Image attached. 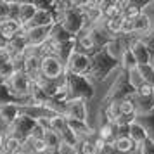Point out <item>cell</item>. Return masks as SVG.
<instances>
[{"label":"cell","instance_id":"cell-19","mask_svg":"<svg viewBox=\"0 0 154 154\" xmlns=\"http://www.w3.org/2000/svg\"><path fill=\"white\" fill-rule=\"evenodd\" d=\"M43 142H45V146L49 149V152H57L61 146H63V139H61V135L54 130H47L45 132V137H43Z\"/></svg>","mask_w":154,"mask_h":154},{"label":"cell","instance_id":"cell-12","mask_svg":"<svg viewBox=\"0 0 154 154\" xmlns=\"http://www.w3.org/2000/svg\"><path fill=\"white\" fill-rule=\"evenodd\" d=\"M23 33H24V26L19 21H16V19H5L0 24V35L4 36L7 42H11L12 38L23 35Z\"/></svg>","mask_w":154,"mask_h":154},{"label":"cell","instance_id":"cell-27","mask_svg":"<svg viewBox=\"0 0 154 154\" xmlns=\"http://www.w3.org/2000/svg\"><path fill=\"white\" fill-rule=\"evenodd\" d=\"M135 95H139V97H152V95H154V87H152V85L144 83L139 90L135 92Z\"/></svg>","mask_w":154,"mask_h":154},{"label":"cell","instance_id":"cell-23","mask_svg":"<svg viewBox=\"0 0 154 154\" xmlns=\"http://www.w3.org/2000/svg\"><path fill=\"white\" fill-rule=\"evenodd\" d=\"M137 119L146 126L147 133H149V139L154 140V111L149 112V114H146V116H137Z\"/></svg>","mask_w":154,"mask_h":154},{"label":"cell","instance_id":"cell-25","mask_svg":"<svg viewBox=\"0 0 154 154\" xmlns=\"http://www.w3.org/2000/svg\"><path fill=\"white\" fill-rule=\"evenodd\" d=\"M139 154H154V140L152 139H147L146 142H142L137 149Z\"/></svg>","mask_w":154,"mask_h":154},{"label":"cell","instance_id":"cell-26","mask_svg":"<svg viewBox=\"0 0 154 154\" xmlns=\"http://www.w3.org/2000/svg\"><path fill=\"white\" fill-rule=\"evenodd\" d=\"M11 19V9H9V0H0V21Z\"/></svg>","mask_w":154,"mask_h":154},{"label":"cell","instance_id":"cell-9","mask_svg":"<svg viewBox=\"0 0 154 154\" xmlns=\"http://www.w3.org/2000/svg\"><path fill=\"white\" fill-rule=\"evenodd\" d=\"M50 28H24V38L28 47H42L50 40Z\"/></svg>","mask_w":154,"mask_h":154},{"label":"cell","instance_id":"cell-14","mask_svg":"<svg viewBox=\"0 0 154 154\" xmlns=\"http://www.w3.org/2000/svg\"><path fill=\"white\" fill-rule=\"evenodd\" d=\"M132 99H133V102H135V112H137V116H146V114L154 111V95L152 97L133 95Z\"/></svg>","mask_w":154,"mask_h":154},{"label":"cell","instance_id":"cell-24","mask_svg":"<svg viewBox=\"0 0 154 154\" xmlns=\"http://www.w3.org/2000/svg\"><path fill=\"white\" fill-rule=\"evenodd\" d=\"M128 75V82H130V85L133 87V90L137 92L144 85V80H142V76H140V73H139V69L135 68V69H132V71H128L126 73Z\"/></svg>","mask_w":154,"mask_h":154},{"label":"cell","instance_id":"cell-7","mask_svg":"<svg viewBox=\"0 0 154 154\" xmlns=\"http://www.w3.org/2000/svg\"><path fill=\"white\" fill-rule=\"evenodd\" d=\"M64 116L68 119H75V121H85L88 123V102L83 99H69L66 100V111Z\"/></svg>","mask_w":154,"mask_h":154},{"label":"cell","instance_id":"cell-16","mask_svg":"<svg viewBox=\"0 0 154 154\" xmlns=\"http://www.w3.org/2000/svg\"><path fill=\"white\" fill-rule=\"evenodd\" d=\"M125 16L119 14L116 17H112V19H107V21H102L104 24V28L107 29V33L112 36V38H116V36H121L123 33V24H125Z\"/></svg>","mask_w":154,"mask_h":154},{"label":"cell","instance_id":"cell-22","mask_svg":"<svg viewBox=\"0 0 154 154\" xmlns=\"http://www.w3.org/2000/svg\"><path fill=\"white\" fill-rule=\"evenodd\" d=\"M137 69H139L140 76L144 80V83L152 85L154 87V68H152V64H144V66H139Z\"/></svg>","mask_w":154,"mask_h":154},{"label":"cell","instance_id":"cell-11","mask_svg":"<svg viewBox=\"0 0 154 154\" xmlns=\"http://www.w3.org/2000/svg\"><path fill=\"white\" fill-rule=\"evenodd\" d=\"M130 50H132L133 57H135V61H137V64L139 66H144V64H151V59H152V54H151V50H149V47H147V43L144 42V40H135L133 42V45L130 47Z\"/></svg>","mask_w":154,"mask_h":154},{"label":"cell","instance_id":"cell-18","mask_svg":"<svg viewBox=\"0 0 154 154\" xmlns=\"http://www.w3.org/2000/svg\"><path fill=\"white\" fill-rule=\"evenodd\" d=\"M50 40L54 43H57V45H61V43H66V42H69V40H75V36H71L59 23H56L52 26V29H50Z\"/></svg>","mask_w":154,"mask_h":154},{"label":"cell","instance_id":"cell-30","mask_svg":"<svg viewBox=\"0 0 154 154\" xmlns=\"http://www.w3.org/2000/svg\"><path fill=\"white\" fill-rule=\"evenodd\" d=\"M4 130H2V128H0V151H2V144H4Z\"/></svg>","mask_w":154,"mask_h":154},{"label":"cell","instance_id":"cell-33","mask_svg":"<svg viewBox=\"0 0 154 154\" xmlns=\"http://www.w3.org/2000/svg\"><path fill=\"white\" fill-rule=\"evenodd\" d=\"M28 154H36V152H28Z\"/></svg>","mask_w":154,"mask_h":154},{"label":"cell","instance_id":"cell-21","mask_svg":"<svg viewBox=\"0 0 154 154\" xmlns=\"http://www.w3.org/2000/svg\"><path fill=\"white\" fill-rule=\"evenodd\" d=\"M119 68H121V71H125V73L139 68V64H137V61H135V57H133L130 49L125 50V54L121 56V59H119Z\"/></svg>","mask_w":154,"mask_h":154},{"label":"cell","instance_id":"cell-20","mask_svg":"<svg viewBox=\"0 0 154 154\" xmlns=\"http://www.w3.org/2000/svg\"><path fill=\"white\" fill-rule=\"evenodd\" d=\"M5 104H17V106H23V102L19 100L17 97H14L9 87L4 82H0V106H5Z\"/></svg>","mask_w":154,"mask_h":154},{"label":"cell","instance_id":"cell-32","mask_svg":"<svg viewBox=\"0 0 154 154\" xmlns=\"http://www.w3.org/2000/svg\"><path fill=\"white\" fill-rule=\"evenodd\" d=\"M0 154H5V152H4V151H0Z\"/></svg>","mask_w":154,"mask_h":154},{"label":"cell","instance_id":"cell-15","mask_svg":"<svg viewBox=\"0 0 154 154\" xmlns=\"http://www.w3.org/2000/svg\"><path fill=\"white\" fill-rule=\"evenodd\" d=\"M128 137L137 144V147L142 144V142H146L147 139H149V133H147L146 126L140 123L139 119H135L132 125H130V133H128Z\"/></svg>","mask_w":154,"mask_h":154},{"label":"cell","instance_id":"cell-10","mask_svg":"<svg viewBox=\"0 0 154 154\" xmlns=\"http://www.w3.org/2000/svg\"><path fill=\"white\" fill-rule=\"evenodd\" d=\"M21 114H23L21 112V106H17V104L0 106V128L5 132L9 126L21 116Z\"/></svg>","mask_w":154,"mask_h":154},{"label":"cell","instance_id":"cell-8","mask_svg":"<svg viewBox=\"0 0 154 154\" xmlns=\"http://www.w3.org/2000/svg\"><path fill=\"white\" fill-rule=\"evenodd\" d=\"M75 43H76V52L87 54L90 57L99 52L97 45H95V40H94V36L90 33V28H85L80 35L75 36Z\"/></svg>","mask_w":154,"mask_h":154},{"label":"cell","instance_id":"cell-4","mask_svg":"<svg viewBox=\"0 0 154 154\" xmlns=\"http://www.w3.org/2000/svg\"><path fill=\"white\" fill-rule=\"evenodd\" d=\"M66 75V64L57 56L42 57V76L50 82H59Z\"/></svg>","mask_w":154,"mask_h":154},{"label":"cell","instance_id":"cell-5","mask_svg":"<svg viewBox=\"0 0 154 154\" xmlns=\"http://www.w3.org/2000/svg\"><path fill=\"white\" fill-rule=\"evenodd\" d=\"M35 126H36L35 119L26 116V114H21V116L5 130V133L12 135V137H16V139H19L21 142H24L26 139H29V135H31V132L35 130Z\"/></svg>","mask_w":154,"mask_h":154},{"label":"cell","instance_id":"cell-28","mask_svg":"<svg viewBox=\"0 0 154 154\" xmlns=\"http://www.w3.org/2000/svg\"><path fill=\"white\" fill-rule=\"evenodd\" d=\"M57 154H80V151H78L75 146H68V144H63V146H61V149L57 151Z\"/></svg>","mask_w":154,"mask_h":154},{"label":"cell","instance_id":"cell-6","mask_svg":"<svg viewBox=\"0 0 154 154\" xmlns=\"http://www.w3.org/2000/svg\"><path fill=\"white\" fill-rule=\"evenodd\" d=\"M90 68H92V57L87 56V54H82V52H75L66 64V73L78 75V76H88Z\"/></svg>","mask_w":154,"mask_h":154},{"label":"cell","instance_id":"cell-1","mask_svg":"<svg viewBox=\"0 0 154 154\" xmlns=\"http://www.w3.org/2000/svg\"><path fill=\"white\" fill-rule=\"evenodd\" d=\"M118 69H119V63L114 61L106 52V49H102L92 56V68L90 73H88V78L92 80L94 85H100L104 83L106 80H109L112 73H116Z\"/></svg>","mask_w":154,"mask_h":154},{"label":"cell","instance_id":"cell-13","mask_svg":"<svg viewBox=\"0 0 154 154\" xmlns=\"http://www.w3.org/2000/svg\"><path fill=\"white\" fill-rule=\"evenodd\" d=\"M35 14H36L35 2H21L19 4V17H17V21L21 23L24 28L31 23V19L35 17Z\"/></svg>","mask_w":154,"mask_h":154},{"label":"cell","instance_id":"cell-3","mask_svg":"<svg viewBox=\"0 0 154 154\" xmlns=\"http://www.w3.org/2000/svg\"><path fill=\"white\" fill-rule=\"evenodd\" d=\"M56 21L59 23V24H61V26H63V28L66 29L71 36L80 35L85 28H88L83 11H82L80 7H76V5H75V2H73V7H71V9L56 14Z\"/></svg>","mask_w":154,"mask_h":154},{"label":"cell","instance_id":"cell-29","mask_svg":"<svg viewBox=\"0 0 154 154\" xmlns=\"http://www.w3.org/2000/svg\"><path fill=\"white\" fill-rule=\"evenodd\" d=\"M7 45H9V42L2 35H0V49H7Z\"/></svg>","mask_w":154,"mask_h":154},{"label":"cell","instance_id":"cell-34","mask_svg":"<svg viewBox=\"0 0 154 154\" xmlns=\"http://www.w3.org/2000/svg\"><path fill=\"white\" fill-rule=\"evenodd\" d=\"M0 82H2V80H0Z\"/></svg>","mask_w":154,"mask_h":154},{"label":"cell","instance_id":"cell-31","mask_svg":"<svg viewBox=\"0 0 154 154\" xmlns=\"http://www.w3.org/2000/svg\"><path fill=\"white\" fill-rule=\"evenodd\" d=\"M151 64H152V68H154V56H152V59H151Z\"/></svg>","mask_w":154,"mask_h":154},{"label":"cell","instance_id":"cell-17","mask_svg":"<svg viewBox=\"0 0 154 154\" xmlns=\"http://www.w3.org/2000/svg\"><path fill=\"white\" fill-rule=\"evenodd\" d=\"M2 151L5 154H21L23 152V142L16 139L9 133H4V144H2Z\"/></svg>","mask_w":154,"mask_h":154},{"label":"cell","instance_id":"cell-2","mask_svg":"<svg viewBox=\"0 0 154 154\" xmlns=\"http://www.w3.org/2000/svg\"><path fill=\"white\" fill-rule=\"evenodd\" d=\"M66 87H68V100L69 99H83L90 102L95 97V85L92 83L88 76H78V75H64Z\"/></svg>","mask_w":154,"mask_h":154}]
</instances>
